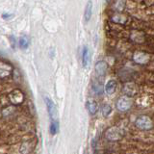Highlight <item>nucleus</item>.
<instances>
[{
    "label": "nucleus",
    "instance_id": "f257e3e1",
    "mask_svg": "<svg viewBox=\"0 0 154 154\" xmlns=\"http://www.w3.org/2000/svg\"><path fill=\"white\" fill-rule=\"evenodd\" d=\"M135 125L141 130H150L153 128V122L150 117L146 115H142L137 118Z\"/></svg>",
    "mask_w": 154,
    "mask_h": 154
},
{
    "label": "nucleus",
    "instance_id": "f03ea898",
    "mask_svg": "<svg viewBox=\"0 0 154 154\" xmlns=\"http://www.w3.org/2000/svg\"><path fill=\"white\" fill-rule=\"evenodd\" d=\"M132 107V99L129 96L124 95L122 97H119L117 101V108L122 111V112H125V111L129 110Z\"/></svg>",
    "mask_w": 154,
    "mask_h": 154
},
{
    "label": "nucleus",
    "instance_id": "7ed1b4c3",
    "mask_svg": "<svg viewBox=\"0 0 154 154\" xmlns=\"http://www.w3.org/2000/svg\"><path fill=\"white\" fill-rule=\"evenodd\" d=\"M149 59H150V56H149L148 53L144 51H136L133 55L134 62H136L137 64H140V65L147 64L149 62Z\"/></svg>",
    "mask_w": 154,
    "mask_h": 154
},
{
    "label": "nucleus",
    "instance_id": "20e7f679",
    "mask_svg": "<svg viewBox=\"0 0 154 154\" xmlns=\"http://www.w3.org/2000/svg\"><path fill=\"white\" fill-rule=\"evenodd\" d=\"M45 101L46 104V108L48 111V115H49V118L51 119V122H54V120H57L56 117H57V110H56V106L54 104V102L49 98V97H45Z\"/></svg>",
    "mask_w": 154,
    "mask_h": 154
},
{
    "label": "nucleus",
    "instance_id": "39448f33",
    "mask_svg": "<svg viewBox=\"0 0 154 154\" xmlns=\"http://www.w3.org/2000/svg\"><path fill=\"white\" fill-rule=\"evenodd\" d=\"M122 131L120 129L117 128V127H112L109 130H107L106 132V138L110 141H117V140H119L122 138Z\"/></svg>",
    "mask_w": 154,
    "mask_h": 154
},
{
    "label": "nucleus",
    "instance_id": "423d86ee",
    "mask_svg": "<svg viewBox=\"0 0 154 154\" xmlns=\"http://www.w3.org/2000/svg\"><path fill=\"white\" fill-rule=\"evenodd\" d=\"M130 38L137 43H143L146 42V36L143 31H140V30H133L130 34Z\"/></svg>",
    "mask_w": 154,
    "mask_h": 154
},
{
    "label": "nucleus",
    "instance_id": "0eeeda50",
    "mask_svg": "<svg viewBox=\"0 0 154 154\" xmlns=\"http://www.w3.org/2000/svg\"><path fill=\"white\" fill-rule=\"evenodd\" d=\"M94 69H95L96 74L99 75V76H103V75L106 74V72H107L108 65H107V63H106L105 61H98L95 64Z\"/></svg>",
    "mask_w": 154,
    "mask_h": 154
},
{
    "label": "nucleus",
    "instance_id": "6e6552de",
    "mask_svg": "<svg viewBox=\"0 0 154 154\" xmlns=\"http://www.w3.org/2000/svg\"><path fill=\"white\" fill-rule=\"evenodd\" d=\"M138 91V88L137 86L135 85L132 82H129V83H126L123 86V93L125 94L126 96H132L134 94H136Z\"/></svg>",
    "mask_w": 154,
    "mask_h": 154
},
{
    "label": "nucleus",
    "instance_id": "1a4fd4ad",
    "mask_svg": "<svg viewBox=\"0 0 154 154\" xmlns=\"http://www.w3.org/2000/svg\"><path fill=\"white\" fill-rule=\"evenodd\" d=\"M23 94L19 90H14L10 94V100L14 104H19L23 101Z\"/></svg>",
    "mask_w": 154,
    "mask_h": 154
},
{
    "label": "nucleus",
    "instance_id": "9d476101",
    "mask_svg": "<svg viewBox=\"0 0 154 154\" xmlns=\"http://www.w3.org/2000/svg\"><path fill=\"white\" fill-rule=\"evenodd\" d=\"M116 90H117V81L115 80H109L104 87V91L109 95L113 94Z\"/></svg>",
    "mask_w": 154,
    "mask_h": 154
},
{
    "label": "nucleus",
    "instance_id": "9b49d317",
    "mask_svg": "<svg viewBox=\"0 0 154 154\" xmlns=\"http://www.w3.org/2000/svg\"><path fill=\"white\" fill-rule=\"evenodd\" d=\"M86 108L91 115H95L98 111V104L94 100H88L86 102Z\"/></svg>",
    "mask_w": 154,
    "mask_h": 154
},
{
    "label": "nucleus",
    "instance_id": "f8f14e48",
    "mask_svg": "<svg viewBox=\"0 0 154 154\" xmlns=\"http://www.w3.org/2000/svg\"><path fill=\"white\" fill-rule=\"evenodd\" d=\"M91 14H93V3H91V1L90 0V1L86 5L85 13H84V17H85L86 22L90 21V19L91 17Z\"/></svg>",
    "mask_w": 154,
    "mask_h": 154
},
{
    "label": "nucleus",
    "instance_id": "ddd939ff",
    "mask_svg": "<svg viewBox=\"0 0 154 154\" xmlns=\"http://www.w3.org/2000/svg\"><path fill=\"white\" fill-rule=\"evenodd\" d=\"M90 64V52L88 47H84L82 51V65L84 67H87Z\"/></svg>",
    "mask_w": 154,
    "mask_h": 154
},
{
    "label": "nucleus",
    "instance_id": "4468645a",
    "mask_svg": "<svg viewBox=\"0 0 154 154\" xmlns=\"http://www.w3.org/2000/svg\"><path fill=\"white\" fill-rule=\"evenodd\" d=\"M11 72V66H8L5 63H0V76L6 77Z\"/></svg>",
    "mask_w": 154,
    "mask_h": 154
},
{
    "label": "nucleus",
    "instance_id": "2eb2a0df",
    "mask_svg": "<svg viewBox=\"0 0 154 154\" xmlns=\"http://www.w3.org/2000/svg\"><path fill=\"white\" fill-rule=\"evenodd\" d=\"M112 21H114L115 23L117 24H124L127 20V17L124 16V14H116L115 16L112 17Z\"/></svg>",
    "mask_w": 154,
    "mask_h": 154
},
{
    "label": "nucleus",
    "instance_id": "dca6fc26",
    "mask_svg": "<svg viewBox=\"0 0 154 154\" xmlns=\"http://www.w3.org/2000/svg\"><path fill=\"white\" fill-rule=\"evenodd\" d=\"M93 91L96 95H101L104 91V87L99 81H95L93 85Z\"/></svg>",
    "mask_w": 154,
    "mask_h": 154
},
{
    "label": "nucleus",
    "instance_id": "f3484780",
    "mask_svg": "<svg viewBox=\"0 0 154 154\" xmlns=\"http://www.w3.org/2000/svg\"><path fill=\"white\" fill-rule=\"evenodd\" d=\"M18 43H19V46H20V48H22V49H25V48H27L29 46V45H30V41H29V38H28L27 36H22V37L19 38Z\"/></svg>",
    "mask_w": 154,
    "mask_h": 154
},
{
    "label": "nucleus",
    "instance_id": "a211bd4d",
    "mask_svg": "<svg viewBox=\"0 0 154 154\" xmlns=\"http://www.w3.org/2000/svg\"><path fill=\"white\" fill-rule=\"evenodd\" d=\"M101 113H102L104 118H108L112 113V107L109 104H103L101 106Z\"/></svg>",
    "mask_w": 154,
    "mask_h": 154
},
{
    "label": "nucleus",
    "instance_id": "6ab92c4d",
    "mask_svg": "<svg viewBox=\"0 0 154 154\" xmlns=\"http://www.w3.org/2000/svg\"><path fill=\"white\" fill-rule=\"evenodd\" d=\"M58 128H59V123H58L57 120L54 122H51L50 126H49V132L51 135H55L58 132Z\"/></svg>",
    "mask_w": 154,
    "mask_h": 154
},
{
    "label": "nucleus",
    "instance_id": "aec40b11",
    "mask_svg": "<svg viewBox=\"0 0 154 154\" xmlns=\"http://www.w3.org/2000/svg\"><path fill=\"white\" fill-rule=\"evenodd\" d=\"M9 38H10V40H11L12 46H13V47H14V46H16V45H14V42H14V41H16V40H14V38L13 36H11V37H10Z\"/></svg>",
    "mask_w": 154,
    "mask_h": 154
},
{
    "label": "nucleus",
    "instance_id": "412c9836",
    "mask_svg": "<svg viewBox=\"0 0 154 154\" xmlns=\"http://www.w3.org/2000/svg\"><path fill=\"white\" fill-rule=\"evenodd\" d=\"M106 1H107V2H110V0H106Z\"/></svg>",
    "mask_w": 154,
    "mask_h": 154
}]
</instances>
